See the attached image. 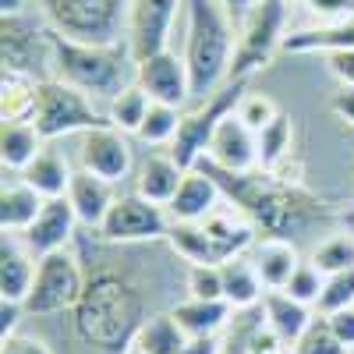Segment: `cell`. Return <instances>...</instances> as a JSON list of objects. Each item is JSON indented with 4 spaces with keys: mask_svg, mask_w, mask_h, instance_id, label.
Returning a JSON list of instances; mask_svg holds the SVG:
<instances>
[{
    "mask_svg": "<svg viewBox=\"0 0 354 354\" xmlns=\"http://www.w3.org/2000/svg\"><path fill=\"white\" fill-rule=\"evenodd\" d=\"M71 315H75L71 319L75 337L100 354H124L135 344L142 322L149 319L142 287L117 270L88 273L85 290L78 305L71 308Z\"/></svg>",
    "mask_w": 354,
    "mask_h": 354,
    "instance_id": "6da1fadb",
    "label": "cell"
},
{
    "mask_svg": "<svg viewBox=\"0 0 354 354\" xmlns=\"http://www.w3.org/2000/svg\"><path fill=\"white\" fill-rule=\"evenodd\" d=\"M238 21L220 0H185V64L192 75V100H209L230 82Z\"/></svg>",
    "mask_w": 354,
    "mask_h": 354,
    "instance_id": "7a4b0ae2",
    "label": "cell"
},
{
    "mask_svg": "<svg viewBox=\"0 0 354 354\" xmlns=\"http://www.w3.org/2000/svg\"><path fill=\"white\" fill-rule=\"evenodd\" d=\"M53 43V75L57 82H68L93 100H103V106L135 82V57L128 43L113 46H93V43H75L50 28Z\"/></svg>",
    "mask_w": 354,
    "mask_h": 354,
    "instance_id": "3957f363",
    "label": "cell"
},
{
    "mask_svg": "<svg viewBox=\"0 0 354 354\" xmlns=\"http://www.w3.org/2000/svg\"><path fill=\"white\" fill-rule=\"evenodd\" d=\"M39 18L75 43L113 46L128 39L131 0H36Z\"/></svg>",
    "mask_w": 354,
    "mask_h": 354,
    "instance_id": "277c9868",
    "label": "cell"
},
{
    "mask_svg": "<svg viewBox=\"0 0 354 354\" xmlns=\"http://www.w3.org/2000/svg\"><path fill=\"white\" fill-rule=\"evenodd\" d=\"M290 0H259L238 21V46H234L230 82H248L255 71L270 68L287 39Z\"/></svg>",
    "mask_w": 354,
    "mask_h": 354,
    "instance_id": "5b68a950",
    "label": "cell"
},
{
    "mask_svg": "<svg viewBox=\"0 0 354 354\" xmlns=\"http://www.w3.org/2000/svg\"><path fill=\"white\" fill-rule=\"evenodd\" d=\"M32 124L50 142V138L85 135L93 128H106L110 117H106V106H100L88 93H82V88H75L68 82H57V78H43Z\"/></svg>",
    "mask_w": 354,
    "mask_h": 354,
    "instance_id": "8992f818",
    "label": "cell"
},
{
    "mask_svg": "<svg viewBox=\"0 0 354 354\" xmlns=\"http://www.w3.org/2000/svg\"><path fill=\"white\" fill-rule=\"evenodd\" d=\"M245 93H248V82H227L216 96H209V100L195 103L192 110H185L181 128H177V138L170 142L174 160L181 163L185 170H192V167H198L205 160V145H209L213 128L223 121L230 110H238Z\"/></svg>",
    "mask_w": 354,
    "mask_h": 354,
    "instance_id": "52a82bcc",
    "label": "cell"
},
{
    "mask_svg": "<svg viewBox=\"0 0 354 354\" xmlns=\"http://www.w3.org/2000/svg\"><path fill=\"white\" fill-rule=\"evenodd\" d=\"M0 61L4 71L50 78L53 75V43H50V25L32 21L25 11L0 18Z\"/></svg>",
    "mask_w": 354,
    "mask_h": 354,
    "instance_id": "ba28073f",
    "label": "cell"
},
{
    "mask_svg": "<svg viewBox=\"0 0 354 354\" xmlns=\"http://www.w3.org/2000/svg\"><path fill=\"white\" fill-rule=\"evenodd\" d=\"M85 290V273L78 259L64 252H50L39 259L36 283L25 298V315H57V312H71Z\"/></svg>",
    "mask_w": 354,
    "mask_h": 354,
    "instance_id": "9c48e42d",
    "label": "cell"
},
{
    "mask_svg": "<svg viewBox=\"0 0 354 354\" xmlns=\"http://www.w3.org/2000/svg\"><path fill=\"white\" fill-rule=\"evenodd\" d=\"M174 227L167 205H156L149 198H142L138 192L131 195H117L110 216L96 230L103 241L110 245H138V241H160L167 238Z\"/></svg>",
    "mask_w": 354,
    "mask_h": 354,
    "instance_id": "30bf717a",
    "label": "cell"
},
{
    "mask_svg": "<svg viewBox=\"0 0 354 354\" xmlns=\"http://www.w3.org/2000/svg\"><path fill=\"white\" fill-rule=\"evenodd\" d=\"M185 8V0H131L128 8V46L131 57L142 61L149 53H160L170 46L177 11Z\"/></svg>",
    "mask_w": 354,
    "mask_h": 354,
    "instance_id": "8fae6325",
    "label": "cell"
},
{
    "mask_svg": "<svg viewBox=\"0 0 354 354\" xmlns=\"http://www.w3.org/2000/svg\"><path fill=\"white\" fill-rule=\"evenodd\" d=\"M135 82L142 85V93L153 103H167V106H185L192 100V75L185 57H177L170 46L160 53H149L135 61Z\"/></svg>",
    "mask_w": 354,
    "mask_h": 354,
    "instance_id": "7c38bea8",
    "label": "cell"
},
{
    "mask_svg": "<svg viewBox=\"0 0 354 354\" xmlns=\"http://www.w3.org/2000/svg\"><path fill=\"white\" fill-rule=\"evenodd\" d=\"M202 163L227 170V174H252V170H259V135L230 110L213 128Z\"/></svg>",
    "mask_w": 354,
    "mask_h": 354,
    "instance_id": "4fadbf2b",
    "label": "cell"
},
{
    "mask_svg": "<svg viewBox=\"0 0 354 354\" xmlns=\"http://www.w3.org/2000/svg\"><path fill=\"white\" fill-rule=\"evenodd\" d=\"M78 167L96 174V177H106L113 185H121L131 174V149H128L124 131H117L110 124L85 131L78 142Z\"/></svg>",
    "mask_w": 354,
    "mask_h": 354,
    "instance_id": "5bb4252c",
    "label": "cell"
},
{
    "mask_svg": "<svg viewBox=\"0 0 354 354\" xmlns=\"http://www.w3.org/2000/svg\"><path fill=\"white\" fill-rule=\"evenodd\" d=\"M220 205H223L220 181L205 167H192L185 174L181 188H177V195L170 198L167 213H170L174 223H202L209 213H216Z\"/></svg>",
    "mask_w": 354,
    "mask_h": 354,
    "instance_id": "9a60e30c",
    "label": "cell"
},
{
    "mask_svg": "<svg viewBox=\"0 0 354 354\" xmlns=\"http://www.w3.org/2000/svg\"><path fill=\"white\" fill-rule=\"evenodd\" d=\"M75 227H78V216H75V209H71L68 195L46 198L43 213L36 216L32 227L21 234V241L43 259V255H50V252H64V248L71 245V238H75Z\"/></svg>",
    "mask_w": 354,
    "mask_h": 354,
    "instance_id": "2e32d148",
    "label": "cell"
},
{
    "mask_svg": "<svg viewBox=\"0 0 354 354\" xmlns=\"http://www.w3.org/2000/svg\"><path fill=\"white\" fill-rule=\"evenodd\" d=\"M36 270L39 255L21 241V234H4V241H0V301L25 305L36 283Z\"/></svg>",
    "mask_w": 354,
    "mask_h": 354,
    "instance_id": "e0dca14e",
    "label": "cell"
},
{
    "mask_svg": "<svg viewBox=\"0 0 354 354\" xmlns=\"http://www.w3.org/2000/svg\"><path fill=\"white\" fill-rule=\"evenodd\" d=\"M68 202H71V209H75L82 227L100 230L103 220L113 209V202H117V192H113V181L96 177V174H88V170L78 167L75 177H71V188H68Z\"/></svg>",
    "mask_w": 354,
    "mask_h": 354,
    "instance_id": "ac0fdd59",
    "label": "cell"
},
{
    "mask_svg": "<svg viewBox=\"0 0 354 354\" xmlns=\"http://www.w3.org/2000/svg\"><path fill=\"white\" fill-rule=\"evenodd\" d=\"M202 230H205V238H209V245H213V252L223 266L227 259L245 255V248L252 245L259 227L238 209V205H220L216 213H209L202 220Z\"/></svg>",
    "mask_w": 354,
    "mask_h": 354,
    "instance_id": "d6986e66",
    "label": "cell"
},
{
    "mask_svg": "<svg viewBox=\"0 0 354 354\" xmlns=\"http://www.w3.org/2000/svg\"><path fill=\"white\" fill-rule=\"evenodd\" d=\"M185 174L188 170L174 160V153H153L135 170V192L156 205H170V198L177 195V188L185 181Z\"/></svg>",
    "mask_w": 354,
    "mask_h": 354,
    "instance_id": "ffe728a7",
    "label": "cell"
},
{
    "mask_svg": "<svg viewBox=\"0 0 354 354\" xmlns=\"http://www.w3.org/2000/svg\"><path fill=\"white\" fill-rule=\"evenodd\" d=\"M248 259L255 266V273L262 277L266 290H283L287 280L294 277V270L301 266V255L290 245V238H262V241H255Z\"/></svg>",
    "mask_w": 354,
    "mask_h": 354,
    "instance_id": "44dd1931",
    "label": "cell"
},
{
    "mask_svg": "<svg viewBox=\"0 0 354 354\" xmlns=\"http://www.w3.org/2000/svg\"><path fill=\"white\" fill-rule=\"evenodd\" d=\"M344 50H354V18L298 28V32H287L283 39V53H326L330 57Z\"/></svg>",
    "mask_w": 354,
    "mask_h": 354,
    "instance_id": "7402d4cb",
    "label": "cell"
},
{
    "mask_svg": "<svg viewBox=\"0 0 354 354\" xmlns=\"http://www.w3.org/2000/svg\"><path fill=\"white\" fill-rule=\"evenodd\" d=\"M43 205L46 198L32 185H25L21 177L4 181V188H0V227H4V234H25L43 213Z\"/></svg>",
    "mask_w": 354,
    "mask_h": 354,
    "instance_id": "603a6c76",
    "label": "cell"
},
{
    "mask_svg": "<svg viewBox=\"0 0 354 354\" xmlns=\"http://www.w3.org/2000/svg\"><path fill=\"white\" fill-rule=\"evenodd\" d=\"M262 312H266V322H270V330L280 333L290 347L298 344V337L315 322L312 315V305H301V301H294L287 290H266V298H262Z\"/></svg>",
    "mask_w": 354,
    "mask_h": 354,
    "instance_id": "cb8c5ba5",
    "label": "cell"
},
{
    "mask_svg": "<svg viewBox=\"0 0 354 354\" xmlns=\"http://www.w3.org/2000/svg\"><path fill=\"white\" fill-rule=\"evenodd\" d=\"M43 142L46 138L32 121H4L0 124V163H4V170L21 174L43 153Z\"/></svg>",
    "mask_w": 354,
    "mask_h": 354,
    "instance_id": "d4e9b609",
    "label": "cell"
},
{
    "mask_svg": "<svg viewBox=\"0 0 354 354\" xmlns=\"http://www.w3.org/2000/svg\"><path fill=\"white\" fill-rule=\"evenodd\" d=\"M170 315L177 319L188 337H220L227 330V322L234 315V308L227 301H202V298H188L181 305H174Z\"/></svg>",
    "mask_w": 354,
    "mask_h": 354,
    "instance_id": "484cf974",
    "label": "cell"
},
{
    "mask_svg": "<svg viewBox=\"0 0 354 354\" xmlns=\"http://www.w3.org/2000/svg\"><path fill=\"white\" fill-rule=\"evenodd\" d=\"M223 298L230 308H252V305H262L266 298V283L262 277L255 273L252 259L238 255V259H227L223 266Z\"/></svg>",
    "mask_w": 354,
    "mask_h": 354,
    "instance_id": "4316f807",
    "label": "cell"
},
{
    "mask_svg": "<svg viewBox=\"0 0 354 354\" xmlns=\"http://www.w3.org/2000/svg\"><path fill=\"white\" fill-rule=\"evenodd\" d=\"M71 177H75V170L68 167V160L57 153V149H43L32 163L21 170V181L32 185L43 198H61V195H68Z\"/></svg>",
    "mask_w": 354,
    "mask_h": 354,
    "instance_id": "83f0119b",
    "label": "cell"
},
{
    "mask_svg": "<svg viewBox=\"0 0 354 354\" xmlns=\"http://www.w3.org/2000/svg\"><path fill=\"white\" fill-rule=\"evenodd\" d=\"M39 82L43 78L4 71V78H0V117L4 121H32L36 100H39Z\"/></svg>",
    "mask_w": 354,
    "mask_h": 354,
    "instance_id": "f1b7e54d",
    "label": "cell"
},
{
    "mask_svg": "<svg viewBox=\"0 0 354 354\" xmlns=\"http://www.w3.org/2000/svg\"><path fill=\"white\" fill-rule=\"evenodd\" d=\"M185 344H188V333L177 326V319L170 312L149 315L135 337V347H142L145 354H181Z\"/></svg>",
    "mask_w": 354,
    "mask_h": 354,
    "instance_id": "f546056e",
    "label": "cell"
},
{
    "mask_svg": "<svg viewBox=\"0 0 354 354\" xmlns=\"http://www.w3.org/2000/svg\"><path fill=\"white\" fill-rule=\"evenodd\" d=\"M153 100L142 93V85L131 82L128 88H121L110 103H106V117H110V128L117 131H124V135H138L142 121H145V113H149Z\"/></svg>",
    "mask_w": 354,
    "mask_h": 354,
    "instance_id": "4dcf8cb0",
    "label": "cell"
},
{
    "mask_svg": "<svg viewBox=\"0 0 354 354\" xmlns=\"http://www.w3.org/2000/svg\"><path fill=\"white\" fill-rule=\"evenodd\" d=\"M290 142H294V124H290L287 113H280L270 128L259 131V170L273 174L290 156Z\"/></svg>",
    "mask_w": 354,
    "mask_h": 354,
    "instance_id": "1f68e13d",
    "label": "cell"
},
{
    "mask_svg": "<svg viewBox=\"0 0 354 354\" xmlns=\"http://www.w3.org/2000/svg\"><path fill=\"white\" fill-rule=\"evenodd\" d=\"M167 241H170V248L181 255L188 266L192 262H213V266H220V259H216L209 238H205L202 223H174L170 234H167Z\"/></svg>",
    "mask_w": 354,
    "mask_h": 354,
    "instance_id": "d6a6232c",
    "label": "cell"
},
{
    "mask_svg": "<svg viewBox=\"0 0 354 354\" xmlns=\"http://www.w3.org/2000/svg\"><path fill=\"white\" fill-rule=\"evenodd\" d=\"M312 262L319 266L322 277L354 270V238H351V234H330L326 241H319L312 248Z\"/></svg>",
    "mask_w": 354,
    "mask_h": 354,
    "instance_id": "836d02e7",
    "label": "cell"
},
{
    "mask_svg": "<svg viewBox=\"0 0 354 354\" xmlns=\"http://www.w3.org/2000/svg\"><path fill=\"white\" fill-rule=\"evenodd\" d=\"M181 117L185 110L181 106H167V103H153L145 121L138 128V138L145 145H170L177 138V128H181Z\"/></svg>",
    "mask_w": 354,
    "mask_h": 354,
    "instance_id": "e575fe53",
    "label": "cell"
},
{
    "mask_svg": "<svg viewBox=\"0 0 354 354\" xmlns=\"http://www.w3.org/2000/svg\"><path fill=\"white\" fill-rule=\"evenodd\" d=\"M188 298H202V301H227L223 298V270L213 262H192L188 266Z\"/></svg>",
    "mask_w": 354,
    "mask_h": 354,
    "instance_id": "d590c367",
    "label": "cell"
},
{
    "mask_svg": "<svg viewBox=\"0 0 354 354\" xmlns=\"http://www.w3.org/2000/svg\"><path fill=\"white\" fill-rule=\"evenodd\" d=\"M351 305H354V270L326 277L322 294H319V301H315V312L319 315H333V312L351 308Z\"/></svg>",
    "mask_w": 354,
    "mask_h": 354,
    "instance_id": "8d00e7d4",
    "label": "cell"
},
{
    "mask_svg": "<svg viewBox=\"0 0 354 354\" xmlns=\"http://www.w3.org/2000/svg\"><path fill=\"white\" fill-rule=\"evenodd\" d=\"M290 354H347V347L333 337L326 315H315V322L298 337V344L290 347Z\"/></svg>",
    "mask_w": 354,
    "mask_h": 354,
    "instance_id": "74e56055",
    "label": "cell"
},
{
    "mask_svg": "<svg viewBox=\"0 0 354 354\" xmlns=\"http://www.w3.org/2000/svg\"><path fill=\"white\" fill-rule=\"evenodd\" d=\"M234 113H238L241 117V121L259 135V131H266V128H270L273 121H277V117L283 113L270 96H262V93H252V88H248V93L241 96V103H238V110H234Z\"/></svg>",
    "mask_w": 354,
    "mask_h": 354,
    "instance_id": "f35d334b",
    "label": "cell"
},
{
    "mask_svg": "<svg viewBox=\"0 0 354 354\" xmlns=\"http://www.w3.org/2000/svg\"><path fill=\"white\" fill-rule=\"evenodd\" d=\"M322 283H326V277L319 273V266L308 259V262H301L298 270H294V277L287 280V294L294 301H301V305H312L315 308V301H319V294H322Z\"/></svg>",
    "mask_w": 354,
    "mask_h": 354,
    "instance_id": "ab89813d",
    "label": "cell"
},
{
    "mask_svg": "<svg viewBox=\"0 0 354 354\" xmlns=\"http://www.w3.org/2000/svg\"><path fill=\"white\" fill-rule=\"evenodd\" d=\"M245 354H290V344H287L280 333H273V330H270V322H262V326L252 333V340H248Z\"/></svg>",
    "mask_w": 354,
    "mask_h": 354,
    "instance_id": "60d3db41",
    "label": "cell"
},
{
    "mask_svg": "<svg viewBox=\"0 0 354 354\" xmlns=\"http://www.w3.org/2000/svg\"><path fill=\"white\" fill-rule=\"evenodd\" d=\"M301 4L319 15L322 21H340V18H354V0H301Z\"/></svg>",
    "mask_w": 354,
    "mask_h": 354,
    "instance_id": "b9f144b4",
    "label": "cell"
},
{
    "mask_svg": "<svg viewBox=\"0 0 354 354\" xmlns=\"http://www.w3.org/2000/svg\"><path fill=\"white\" fill-rule=\"evenodd\" d=\"M0 354H53V351L46 347V340L18 330V333L4 337V344H0Z\"/></svg>",
    "mask_w": 354,
    "mask_h": 354,
    "instance_id": "7bdbcfd3",
    "label": "cell"
},
{
    "mask_svg": "<svg viewBox=\"0 0 354 354\" xmlns=\"http://www.w3.org/2000/svg\"><path fill=\"white\" fill-rule=\"evenodd\" d=\"M326 322H330V330H333V337L347 347V354H351V347H354V305L351 308H340V312H333V315H326Z\"/></svg>",
    "mask_w": 354,
    "mask_h": 354,
    "instance_id": "ee69618b",
    "label": "cell"
},
{
    "mask_svg": "<svg viewBox=\"0 0 354 354\" xmlns=\"http://www.w3.org/2000/svg\"><path fill=\"white\" fill-rule=\"evenodd\" d=\"M330 110L340 117L347 128H354V85H340L333 100H330Z\"/></svg>",
    "mask_w": 354,
    "mask_h": 354,
    "instance_id": "f6af8a7d",
    "label": "cell"
},
{
    "mask_svg": "<svg viewBox=\"0 0 354 354\" xmlns=\"http://www.w3.org/2000/svg\"><path fill=\"white\" fill-rule=\"evenodd\" d=\"M25 315V305L18 301H0V340L18 333V319Z\"/></svg>",
    "mask_w": 354,
    "mask_h": 354,
    "instance_id": "bcb514c9",
    "label": "cell"
},
{
    "mask_svg": "<svg viewBox=\"0 0 354 354\" xmlns=\"http://www.w3.org/2000/svg\"><path fill=\"white\" fill-rule=\"evenodd\" d=\"M330 71L340 78V85H354V50L330 53Z\"/></svg>",
    "mask_w": 354,
    "mask_h": 354,
    "instance_id": "7dc6e473",
    "label": "cell"
},
{
    "mask_svg": "<svg viewBox=\"0 0 354 354\" xmlns=\"http://www.w3.org/2000/svg\"><path fill=\"white\" fill-rule=\"evenodd\" d=\"M181 354H223V344L220 337H188Z\"/></svg>",
    "mask_w": 354,
    "mask_h": 354,
    "instance_id": "c3c4849f",
    "label": "cell"
},
{
    "mask_svg": "<svg viewBox=\"0 0 354 354\" xmlns=\"http://www.w3.org/2000/svg\"><path fill=\"white\" fill-rule=\"evenodd\" d=\"M220 4H223V8L234 15V21H241V18H245V15H248L255 4H259V0H220Z\"/></svg>",
    "mask_w": 354,
    "mask_h": 354,
    "instance_id": "681fc988",
    "label": "cell"
},
{
    "mask_svg": "<svg viewBox=\"0 0 354 354\" xmlns=\"http://www.w3.org/2000/svg\"><path fill=\"white\" fill-rule=\"evenodd\" d=\"M25 0H0V15H21Z\"/></svg>",
    "mask_w": 354,
    "mask_h": 354,
    "instance_id": "f907efd6",
    "label": "cell"
},
{
    "mask_svg": "<svg viewBox=\"0 0 354 354\" xmlns=\"http://www.w3.org/2000/svg\"><path fill=\"white\" fill-rule=\"evenodd\" d=\"M124 354H145V351H142V347H135V344H131V347H128V351H124Z\"/></svg>",
    "mask_w": 354,
    "mask_h": 354,
    "instance_id": "816d5d0a",
    "label": "cell"
},
{
    "mask_svg": "<svg viewBox=\"0 0 354 354\" xmlns=\"http://www.w3.org/2000/svg\"><path fill=\"white\" fill-rule=\"evenodd\" d=\"M351 354H354V347H351Z\"/></svg>",
    "mask_w": 354,
    "mask_h": 354,
    "instance_id": "f5cc1de1",
    "label": "cell"
}]
</instances>
